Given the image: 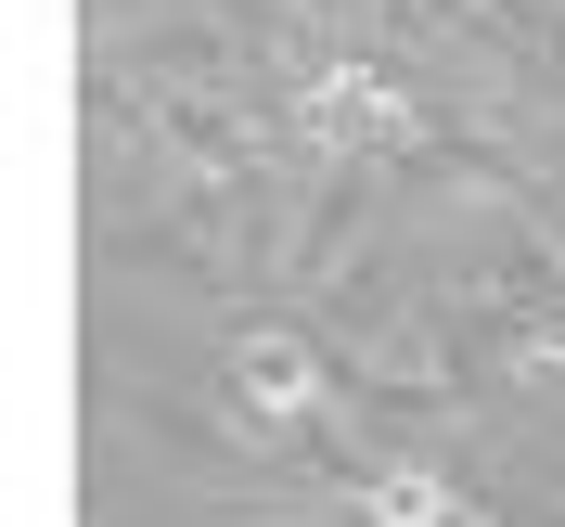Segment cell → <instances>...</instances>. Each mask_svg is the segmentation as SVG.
<instances>
[{
  "label": "cell",
  "mask_w": 565,
  "mask_h": 527,
  "mask_svg": "<svg viewBox=\"0 0 565 527\" xmlns=\"http://www.w3.org/2000/svg\"><path fill=\"white\" fill-rule=\"evenodd\" d=\"M296 141L321 168H412V155L450 141V91H424L398 52H334L296 91Z\"/></svg>",
  "instance_id": "6da1fadb"
}]
</instances>
